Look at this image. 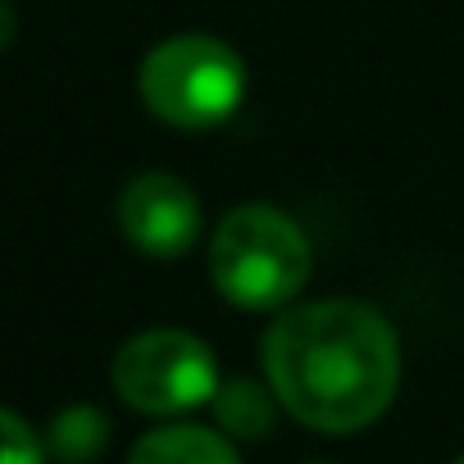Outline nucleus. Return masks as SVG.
I'll use <instances>...</instances> for the list:
<instances>
[{
    "mask_svg": "<svg viewBox=\"0 0 464 464\" xmlns=\"http://www.w3.org/2000/svg\"><path fill=\"white\" fill-rule=\"evenodd\" d=\"M265 373L296 423L346 437L396 401L401 342L364 301H310L265 333Z\"/></svg>",
    "mask_w": 464,
    "mask_h": 464,
    "instance_id": "nucleus-1",
    "label": "nucleus"
},
{
    "mask_svg": "<svg viewBox=\"0 0 464 464\" xmlns=\"http://www.w3.org/2000/svg\"><path fill=\"white\" fill-rule=\"evenodd\" d=\"M314 251L305 227L274 205L227 209L209 242V278L242 310H283L310 283Z\"/></svg>",
    "mask_w": 464,
    "mask_h": 464,
    "instance_id": "nucleus-2",
    "label": "nucleus"
},
{
    "mask_svg": "<svg viewBox=\"0 0 464 464\" xmlns=\"http://www.w3.org/2000/svg\"><path fill=\"white\" fill-rule=\"evenodd\" d=\"M137 92L155 119L187 128V132H205V128L227 123L242 110L246 64L218 37L178 33L141 60Z\"/></svg>",
    "mask_w": 464,
    "mask_h": 464,
    "instance_id": "nucleus-3",
    "label": "nucleus"
},
{
    "mask_svg": "<svg viewBox=\"0 0 464 464\" xmlns=\"http://www.w3.org/2000/svg\"><path fill=\"white\" fill-rule=\"evenodd\" d=\"M114 392L141 414H187L218 392L214 351L182 328H146L114 355Z\"/></svg>",
    "mask_w": 464,
    "mask_h": 464,
    "instance_id": "nucleus-4",
    "label": "nucleus"
},
{
    "mask_svg": "<svg viewBox=\"0 0 464 464\" xmlns=\"http://www.w3.org/2000/svg\"><path fill=\"white\" fill-rule=\"evenodd\" d=\"M119 227L137 256L178 260L200 242V200L173 173H137L119 196Z\"/></svg>",
    "mask_w": 464,
    "mask_h": 464,
    "instance_id": "nucleus-5",
    "label": "nucleus"
},
{
    "mask_svg": "<svg viewBox=\"0 0 464 464\" xmlns=\"http://www.w3.org/2000/svg\"><path fill=\"white\" fill-rule=\"evenodd\" d=\"M128 464H242V455L232 450V441L214 428H196V423H169L146 432Z\"/></svg>",
    "mask_w": 464,
    "mask_h": 464,
    "instance_id": "nucleus-6",
    "label": "nucleus"
},
{
    "mask_svg": "<svg viewBox=\"0 0 464 464\" xmlns=\"http://www.w3.org/2000/svg\"><path fill=\"white\" fill-rule=\"evenodd\" d=\"M214 419L227 437H246V441H260L274 432L278 423V392L274 387H260L251 378H223L218 392H214Z\"/></svg>",
    "mask_w": 464,
    "mask_h": 464,
    "instance_id": "nucleus-7",
    "label": "nucleus"
},
{
    "mask_svg": "<svg viewBox=\"0 0 464 464\" xmlns=\"http://www.w3.org/2000/svg\"><path fill=\"white\" fill-rule=\"evenodd\" d=\"M105 446H110V419L96 405H69L51 419L46 450L60 464H92Z\"/></svg>",
    "mask_w": 464,
    "mask_h": 464,
    "instance_id": "nucleus-8",
    "label": "nucleus"
},
{
    "mask_svg": "<svg viewBox=\"0 0 464 464\" xmlns=\"http://www.w3.org/2000/svg\"><path fill=\"white\" fill-rule=\"evenodd\" d=\"M46 455L51 450L37 437V428L0 405V464H46Z\"/></svg>",
    "mask_w": 464,
    "mask_h": 464,
    "instance_id": "nucleus-9",
    "label": "nucleus"
},
{
    "mask_svg": "<svg viewBox=\"0 0 464 464\" xmlns=\"http://www.w3.org/2000/svg\"><path fill=\"white\" fill-rule=\"evenodd\" d=\"M14 33H19V14H14L10 0H0V51L14 42Z\"/></svg>",
    "mask_w": 464,
    "mask_h": 464,
    "instance_id": "nucleus-10",
    "label": "nucleus"
},
{
    "mask_svg": "<svg viewBox=\"0 0 464 464\" xmlns=\"http://www.w3.org/2000/svg\"><path fill=\"white\" fill-rule=\"evenodd\" d=\"M455 464H464V455H459V459H455Z\"/></svg>",
    "mask_w": 464,
    "mask_h": 464,
    "instance_id": "nucleus-11",
    "label": "nucleus"
}]
</instances>
